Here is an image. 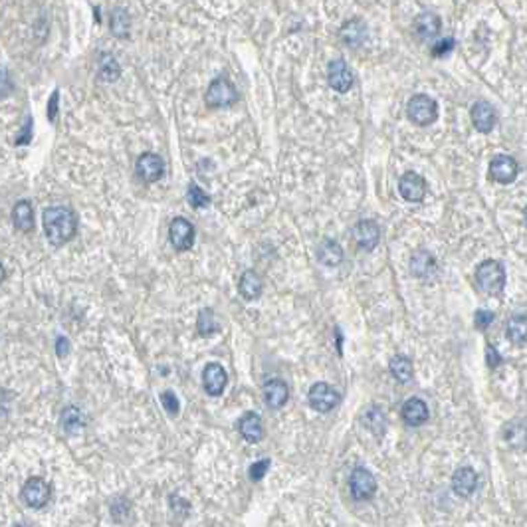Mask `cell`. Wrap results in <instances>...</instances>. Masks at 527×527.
Instances as JSON below:
<instances>
[{
	"label": "cell",
	"mask_w": 527,
	"mask_h": 527,
	"mask_svg": "<svg viewBox=\"0 0 527 527\" xmlns=\"http://www.w3.org/2000/svg\"><path fill=\"white\" fill-rule=\"evenodd\" d=\"M508 337L515 345H524L527 341V315H513L508 322Z\"/></svg>",
	"instance_id": "28"
},
{
	"label": "cell",
	"mask_w": 527,
	"mask_h": 527,
	"mask_svg": "<svg viewBox=\"0 0 527 527\" xmlns=\"http://www.w3.org/2000/svg\"><path fill=\"white\" fill-rule=\"evenodd\" d=\"M121 76V68L117 60L111 54H102L100 56V78L103 82H115Z\"/></svg>",
	"instance_id": "30"
},
{
	"label": "cell",
	"mask_w": 527,
	"mask_h": 527,
	"mask_svg": "<svg viewBox=\"0 0 527 527\" xmlns=\"http://www.w3.org/2000/svg\"><path fill=\"white\" fill-rule=\"evenodd\" d=\"M187 201L192 208H204L210 204V197L197 183H190L187 190Z\"/></svg>",
	"instance_id": "32"
},
{
	"label": "cell",
	"mask_w": 527,
	"mask_h": 527,
	"mask_svg": "<svg viewBox=\"0 0 527 527\" xmlns=\"http://www.w3.org/2000/svg\"><path fill=\"white\" fill-rule=\"evenodd\" d=\"M399 192L408 203H418L426 194V181L416 172H405L399 181Z\"/></svg>",
	"instance_id": "13"
},
{
	"label": "cell",
	"mask_w": 527,
	"mask_h": 527,
	"mask_svg": "<svg viewBox=\"0 0 527 527\" xmlns=\"http://www.w3.org/2000/svg\"><path fill=\"white\" fill-rule=\"evenodd\" d=\"M414 28H416V32L421 38H434V36L440 32V18L436 16L434 12H423L421 16L416 18V22H414Z\"/></svg>",
	"instance_id": "25"
},
{
	"label": "cell",
	"mask_w": 527,
	"mask_h": 527,
	"mask_svg": "<svg viewBox=\"0 0 527 527\" xmlns=\"http://www.w3.org/2000/svg\"><path fill=\"white\" fill-rule=\"evenodd\" d=\"M50 486H48V482L46 480H42V478H30L26 484H24V488H22V500H24V504L28 506V508H32V510H42L46 504H48V500H50Z\"/></svg>",
	"instance_id": "7"
},
{
	"label": "cell",
	"mask_w": 527,
	"mask_h": 527,
	"mask_svg": "<svg viewBox=\"0 0 527 527\" xmlns=\"http://www.w3.org/2000/svg\"><path fill=\"white\" fill-rule=\"evenodd\" d=\"M60 425H62V428H64L68 434H76V432H80V430L85 426L84 412H82L78 407H66L64 408V412H62V421H60Z\"/></svg>",
	"instance_id": "26"
},
{
	"label": "cell",
	"mask_w": 527,
	"mask_h": 527,
	"mask_svg": "<svg viewBox=\"0 0 527 527\" xmlns=\"http://www.w3.org/2000/svg\"><path fill=\"white\" fill-rule=\"evenodd\" d=\"M389 369H391V374L399 381V383H408L414 374V367H412V361L405 355H396V357L391 359L389 363Z\"/></svg>",
	"instance_id": "27"
},
{
	"label": "cell",
	"mask_w": 527,
	"mask_h": 527,
	"mask_svg": "<svg viewBox=\"0 0 527 527\" xmlns=\"http://www.w3.org/2000/svg\"><path fill=\"white\" fill-rule=\"evenodd\" d=\"M495 109L490 102H476L472 105V123L478 131L482 133H490L492 127L495 125Z\"/></svg>",
	"instance_id": "18"
},
{
	"label": "cell",
	"mask_w": 527,
	"mask_h": 527,
	"mask_svg": "<svg viewBox=\"0 0 527 527\" xmlns=\"http://www.w3.org/2000/svg\"><path fill=\"white\" fill-rule=\"evenodd\" d=\"M343 248H341L339 242H335L333 238H324L322 240V244L317 246V260L327 266V268H335V266H339L341 262H343Z\"/></svg>",
	"instance_id": "21"
},
{
	"label": "cell",
	"mask_w": 527,
	"mask_h": 527,
	"mask_svg": "<svg viewBox=\"0 0 527 527\" xmlns=\"http://www.w3.org/2000/svg\"><path fill=\"white\" fill-rule=\"evenodd\" d=\"M30 139H32V120H30V117H26V125H24L22 133L14 139V143H16V145H28V143H30Z\"/></svg>",
	"instance_id": "36"
},
{
	"label": "cell",
	"mask_w": 527,
	"mask_h": 527,
	"mask_svg": "<svg viewBox=\"0 0 527 527\" xmlns=\"http://www.w3.org/2000/svg\"><path fill=\"white\" fill-rule=\"evenodd\" d=\"M353 238L361 250L371 252L377 248V244L381 240V228L374 221H359L353 226Z\"/></svg>",
	"instance_id": "12"
},
{
	"label": "cell",
	"mask_w": 527,
	"mask_h": 527,
	"mask_svg": "<svg viewBox=\"0 0 527 527\" xmlns=\"http://www.w3.org/2000/svg\"><path fill=\"white\" fill-rule=\"evenodd\" d=\"M161 405H163V408L169 412L170 416H177L181 412V403H179L177 394L172 391H165L161 394Z\"/></svg>",
	"instance_id": "34"
},
{
	"label": "cell",
	"mask_w": 527,
	"mask_h": 527,
	"mask_svg": "<svg viewBox=\"0 0 527 527\" xmlns=\"http://www.w3.org/2000/svg\"><path fill=\"white\" fill-rule=\"evenodd\" d=\"M204 102L208 107H228V105L238 102V91H236V87L232 85L230 80L216 78L208 85Z\"/></svg>",
	"instance_id": "4"
},
{
	"label": "cell",
	"mask_w": 527,
	"mask_h": 527,
	"mask_svg": "<svg viewBox=\"0 0 527 527\" xmlns=\"http://www.w3.org/2000/svg\"><path fill=\"white\" fill-rule=\"evenodd\" d=\"M44 232L54 246H62L76 236L78 216L69 206H50L42 214Z\"/></svg>",
	"instance_id": "1"
},
{
	"label": "cell",
	"mask_w": 527,
	"mask_h": 527,
	"mask_svg": "<svg viewBox=\"0 0 527 527\" xmlns=\"http://www.w3.org/2000/svg\"><path fill=\"white\" fill-rule=\"evenodd\" d=\"M401 416H403V421L408 426H421L428 421L430 412H428V407H426V403L423 399L412 396L401 408Z\"/></svg>",
	"instance_id": "16"
},
{
	"label": "cell",
	"mask_w": 527,
	"mask_h": 527,
	"mask_svg": "<svg viewBox=\"0 0 527 527\" xmlns=\"http://www.w3.org/2000/svg\"><path fill=\"white\" fill-rule=\"evenodd\" d=\"M216 329H218V325H216L214 311H212L210 307L201 309V313H199V317H197V331H199V335L210 337V335L216 333Z\"/></svg>",
	"instance_id": "29"
},
{
	"label": "cell",
	"mask_w": 527,
	"mask_h": 527,
	"mask_svg": "<svg viewBox=\"0 0 527 527\" xmlns=\"http://www.w3.org/2000/svg\"><path fill=\"white\" fill-rule=\"evenodd\" d=\"M478 488V474L470 468V466H464V468H458L452 476V490L460 497H470L472 493L476 492Z\"/></svg>",
	"instance_id": "15"
},
{
	"label": "cell",
	"mask_w": 527,
	"mask_h": 527,
	"mask_svg": "<svg viewBox=\"0 0 527 527\" xmlns=\"http://www.w3.org/2000/svg\"><path fill=\"white\" fill-rule=\"evenodd\" d=\"M365 423H367V426L373 430L374 434H383V432H385V426H387L383 412L377 410V408H371V410L365 414Z\"/></svg>",
	"instance_id": "33"
},
{
	"label": "cell",
	"mask_w": 527,
	"mask_h": 527,
	"mask_svg": "<svg viewBox=\"0 0 527 527\" xmlns=\"http://www.w3.org/2000/svg\"><path fill=\"white\" fill-rule=\"evenodd\" d=\"M452 48H454V40H452V38H444V40H440V42L432 48V54H434V56H444V54H448Z\"/></svg>",
	"instance_id": "39"
},
{
	"label": "cell",
	"mask_w": 527,
	"mask_h": 527,
	"mask_svg": "<svg viewBox=\"0 0 527 527\" xmlns=\"http://www.w3.org/2000/svg\"><path fill=\"white\" fill-rule=\"evenodd\" d=\"M204 391L210 396H221L228 385V373L221 363H208L203 371Z\"/></svg>",
	"instance_id": "11"
},
{
	"label": "cell",
	"mask_w": 527,
	"mask_h": 527,
	"mask_svg": "<svg viewBox=\"0 0 527 527\" xmlns=\"http://www.w3.org/2000/svg\"><path fill=\"white\" fill-rule=\"evenodd\" d=\"M238 432L248 442H260L264 438V425L258 412H246L238 421Z\"/></svg>",
	"instance_id": "17"
},
{
	"label": "cell",
	"mask_w": 527,
	"mask_h": 527,
	"mask_svg": "<svg viewBox=\"0 0 527 527\" xmlns=\"http://www.w3.org/2000/svg\"><path fill=\"white\" fill-rule=\"evenodd\" d=\"M476 282L482 291L490 295H500L506 286V270L495 260H484L476 270Z\"/></svg>",
	"instance_id": "2"
},
{
	"label": "cell",
	"mask_w": 527,
	"mask_h": 527,
	"mask_svg": "<svg viewBox=\"0 0 527 527\" xmlns=\"http://www.w3.org/2000/svg\"><path fill=\"white\" fill-rule=\"evenodd\" d=\"M14 527H26V526H24V524H18V526H14Z\"/></svg>",
	"instance_id": "42"
},
{
	"label": "cell",
	"mask_w": 527,
	"mask_h": 527,
	"mask_svg": "<svg viewBox=\"0 0 527 527\" xmlns=\"http://www.w3.org/2000/svg\"><path fill=\"white\" fill-rule=\"evenodd\" d=\"M517 161L515 159H511V157H506V155H500V157H495L492 163H490V175H492L493 181H497V183H504V185H508L511 183L515 177H517Z\"/></svg>",
	"instance_id": "14"
},
{
	"label": "cell",
	"mask_w": 527,
	"mask_h": 527,
	"mask_svg": "<svg viewBox=\"0 0 527 527\" xmlns=\"http://www.w3.org/2000/svg\"><path fill=\"white\" fill-rule=\"evenodd\" d=\"M289 399L288 385L282 379H272L264 385V401L270 408H282Z\"/></svg>",
	"instance_id": "19"
},
{
	"label": "cell",
	"mask_w": 527,
	"mask_h": 527,
	"mask_svg": "<svg viewBox=\"0 0 527 527\" xmlns=\"http://www.w3.org/2000/svg\"><path fill=\"white\" fill-rule=\"evenodd\" d=\"M194 236H197V230L194 226L183 218V216H177L172 218L169 224V240L170 244L175 246V250L179 252H187L194 246Z\"/></svg>",
	"instance_id": "6"
},
{
	"label": "cell",
	"mask_w": 527,
	"mask_h": 527,
	"mask_svg": "<svg viewBox=\"0 0 527 527\" xmlns=\"http://www.w3.org/2000/svg\"><path fill=\"white\" fill-rule=\"evenodd\" d=\"M500 361H502V359H500V355H497V351L493 349L492 345H488V365L493 369V367H497V365H500Z\"/></svg>",
	"instance_id": "41"
},
{
	"label": "cell",
	"mask_w": 527,
	"mask_h": 527,
	"mask_svg": "<svg viewBox=\"0 0 527 527\" xmlns=\"http://www.w3.org/2000/svg\"><path fill=\"white\" fill-rule=\"evenodd\" d=\"M270 464H272V462H270L268 458L254 462V464L250 466V470H248V476H250V480H252V482H260L262 478L266 476V472L270 470Z\"/></svg>",
	"instance_id": "35"
},
{
	"label": "cell",
	"mask_w": 527,
	"mask_h": 527,
	"mask_svg": "<svg viewBox=\"0 0 527 527\" xmlns=\"http://www.w3.org/2000/svg\"><path fill=\"white\" fill-rule=\"evenodd\" d=\"M349 488H351V495L355 500H371L377 492V480L374 476L363 466H357L351 478H349Z\"/></svg>",
	"instance_id": "10"
},
{
	"label": "cell",
	"mask_w": 527,
	"mask_h": 527,
	"mask_svg": "<svg viewBox=\"0 0 527 527\" xmlns=\"http://www.w3.org/2000/svg\"><path fill=\"white\" fill-rule=\"evenodd\" d=\"M58 102H60V91H58V89H54L50 102H48V120H50L52 123H54L56 117H58Z\"/></svg>",
	"instance_id": "38"
},
{
	"label": "cell",
	"mask_w": 527,
	"mask_h": 527,
	"mask_svg": "<svg viewBox=\"0 0 527 527\" xmlns=\"http://www.w3.org/2000/svg\"><path fill=\"white\" fill-rule=\"evenodd\" d=\"M353 82H355V76L351 68L347 66V62L343 58H337V60H331L329 66H327V84L331 85L335 91L339 93H345L353 87Z\"/></svg>",
	"instance_id": "9"
},
{
	"label": "cell",
	"mask_w": 527,
	"mask_h": 527,
	"mask_svg": "<svg viewBox=\"0 0 527 527\" xmlns=\"http://www.w3.org/2000/svg\"><path fill=\"white\" fill-rule=\"evenodd\" d=\"M238 289H240V293H242V298H244V300H248V302H254V300H258V298L262 295L264 282H262V278H260V276H258L254 270H246V272L240 276Z\"/></svg>",
	"instance_id": "22"
},
{
	"label": "cell",
	"mask_w": 527,
	"mask_h": 527,
	"mask_svg": "<svg viewBox=\"0 0 527 527\" xmlns=\"http://www.w3.org/2000/svg\"><path fill=\"white\" fill-rule=\"evenodd\" d=\"M493 322V313L492 311H478L476 313V327H480V329H486L488 325L492 324Z\"/></svg>",
	"instance_id": "40"
},
{
	"label": "cell",
	"mask_w": 527,
	"mask_h": 527,
	"mask_svg": "<svg viewBox=\"0 0 527 527\" xmlns=\"http://www.w3.org/2000/svg\"><path fill=\"white\" fill-rule=\"evenodd\" d=\"M69 349H71V345H69L68 337L60 335V337L56 339V355H58V357H60V359L68 357Z\"/></svg>",
	"instance_id": "37"
},
{
	"label": "cell",
	"mask_w": 527,
	"mask_h": 527,
	"mask_svg": "<svg viewBox=\"0 0 527 527\" xmlns=\"http://www.w3.org/2000/svg\"><path fill=\"white\" fill-rule=\"evenodd\" d=\"M407 115L412 123H416L421 127H426V125L434 123L436 117H438V103L434 102L432 98L425 96V93L412 96L408 100Z\"/></svg>",
	"instance_id": "3"
},
{
	"label": "cell",
	"mask_w": 527,
	"mask_h": 527,
	"mask_svg": "<svg viewBox=\"0 0 527 527\" xmlns=\"http://www.w3.org/2000/svg\"><path fill=\"white\" fill-rule=\"evenodd\" d=\"M526 224H527V208H526Z\"/></svg>",
	"instance_id": "43"
},
{
	"label": "cell",
	"mask_w": 527,
	"mask_h": 527,
	"mask_svg": "<svg viewBox=\"0 0 527 527\" xmlns=\"http://www.w3.org/2000/svg\"><path fill=\"white\" fill-rule=\"evenodd\" d=\"M307 401H309V407L313 410L329 412L341 403V394L339 391H335L327 383H315V385H311V389L307 392Z\"/></svg>",
	"instance_id": "5"
},
{
	"label": "cell",
	"mask_w": 527,
	"mask_h": 527,
	"mask_svg": "<svg viewBox=\"0 0 527 527\" xmlns=\"http://www.w3.org/2000/svg\"><path fill=\"white\" fill-rule=\"evenodd\" d=\"M111 32L117 38H125L129 32V14L125 8H115L111 12Z\"/></svg>",
	"instance_id": "31"
},
{
	"label": "cell",
	"mask_w": 527,
	"mask_h": 527,
	"mask_svg": "<svg viewBox=\"0 0 527 527\" xmlns=\"http://www.w3.org/2000/svg\"><path fill=\"white\" fill-rule=\"evenodd\" d=\"M434 270H436V260H434V256L430 254V252L418 250L416 254H412V258H410V272H412V276L428 278V276L434 273Z\"/></svg>",
	"instance_id": "23"
},
{
	"label": "cell",
	"mask_w": 527,
	"mask_h": 527,
	"mask_svg": "<svg viewBox=\"0 0 527 527\" xmlns=\"http://www.w3.org/2000/svg\"><path fill=\"white\" fill-rule=\"evenodd\" d=\"M135 172L145 183H157L165 175V161L161 155L147 151V153L139 155L135 163Z\"/></svg>",
	"instance_id": "8"
},
{
	"label": "cell",
	"mask_w": 527,
	"mask_h": 527,
	"mask_svg": "<svg viewBox=\"0 0 527 527\" xmlns=\"http://www.w3.org/2000/svg\"><path fill=\"white\" fill-rule=\"evenodd\" d=\"M12 222H14V228L20 232L34 230V206L30 201L24 199L12 206Z\"/></svg>",
	"instance_id": "20"
},
{
	"label": "cell",
	"mask_w": 527,
	"mask_h": 527,
	"mask_svg": "<svg viewBox=\"0 0 527 527\" xmlns=\"http://www.w3.org/2000/svg\"><path fill=\"white\" fill-rule=\"evenodd\" d=\"M365 36H367V26L359 18H353V20L345 22L343 28H341V40L347 46H359L365 40Z\"/></svg>",
	"instance_id": "24"
}]
</instances>
